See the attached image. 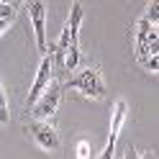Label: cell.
Returning a JSON list of instances; mask_svg holds the SVG:
<instances>
[{
	"label": "cell",
	"mask_w": 159,
	"mask_h": 159,
	"mask_svg": "<svg viewBox=\"0 0 159 159\" xmlns=\"http://www.w3.org/2000/svg\"><path fill=\"white\" fill-rule=\"evenodd\" d=\"M69 87H77L82 95H87V98H93V100H100V98L105 95V85H103V77H100V72L98 69H82L77 77H72L69 80Z\"/></svg>",
	"instance_id": "obj_1"
},
{
	"label": "cell",
	"mask_w": 159,
	"mask_h": 159,
	"mask_svg": "<svg viewBox=\"0 0 159 159\" xmlns=\"http://www.w3.org/2000/svg\"><path fill=\"white\" fill-rule=\"evenodd\" d=\"M59 100H62V85H57V82H52L46 87V93L39 98V100L31 105V113H34V118L36 121H49L54 113H57V108H59Z\"/></svg>",
	"instance_id": "obj_2"
},
{
	"label": "cell",
	"mask_w": 159,
	"mask_h": 159,
	"mask_svg": "<svg viewBox=\"0 0 159 159\" xmlns=\"http://www.w3.org/2000/svg\"><path fill=\"white\" fill-rule=\"evenodd\" d=\"M28 18H31V26H34V34H36V49L39 52H46V5L39 3V0H31L26 5Z\"/></svg>",
	"instance_id": "obj_3"
},
{
	"label": "cell",
	"mask_w": 159,
	"mask_h": 159,
	"mask_svg": "<svg viewBox=\"0 0 159 159\" xmlns=\"http://www.w3.org/2000/svg\"><path fill=\"white\" fill-rule=\"evenodd\" d=\"M52 72H54L52 57H46V54H44L41 64H39V72H36V80H34V87H31V93H28V100H26L28 108H31V105L39 100V98L46 93V87H49V85H52Z\"/></svg>",
	"instance_id": "obj_4"
},
{
	"label": "cell",
	"mask_w": 159,
	"mask_h": 159,
	"mask_svg": "<svg viewBox=\"0 0 159 159\" xmlns=\"http://www.w3.org/2000/svg\"><path fill=\"white\" fill-rule=\"evenodd\" d=\"M28 131H31V136L36 139V144L46 149V152H57L59 146H62V141H59V134L54 131V126H49L44 121H34L31 126H28Z\"/></svg>",
	"instance_id": "obj_5"
},
{
	"label": "cell",
	"mask_w": 159,
	"mask_h": 159,
	"mask_svg": "<svg viewBox=\"0 0 159 159\" xmlns=\"http://www.w3.org/2000/svg\"><path fill=\"white\" fill-rule=\"evenodd\" d=\"M82 18H85L82 5L75 3V5H72V11H69V21H67V31H69V39H72V44H77V36H80V26H82Z\"/></svg>",
	"instance_id": "obj_6"
},
{
	"label": "cell",
	"mask_w": 159,
	"mask_h": 159,
	"mask_svg": "<svg viewBox=\"0 0 159 159\" xmlns=\"http://www.w3.org/2000/svg\"><path fill=\"white\" fill-rule=\"evenodd\" d=\"M126 111H128L126 100H118L116 108H113V118H111V136L113 139H118V134H121V128L126 123Z\"/></svg>",
	"instance_id": "obj_7"
},
{
	"label": "cell",
	"mask_w": 159,
	"mask_h": 159,
	"mask_svg": "<svg viewBox=\"0 0 159 159\" xmlns=\"http://www.w3.org/2000/svg\"><path fill=\"white\" fill-rule=\"evenodd\" d=\"M80 64V44H69V49L64 52V59H62V69H77Z\"/></svg>",
	"instance_id": "obj_8"
},
{
	"label": "cell",
	"mask_w": 159,
	"mask_h": 159,
	"mask_svg": "<svg viewBox=\"0 0 159 159\" xmlns=\"http://www.w3.org/2000/svg\"><path fill=\"white\" fill-rule=\"evenodd\" d=\"M8 118H11V113H8V100H5V90H3V82H0V123H8Z\"/></svg>",
	"instance_id": "obj_9"
},
{
	"label": "cell",
	"mask_w": 159,
	"mask_h": 159,
	"mask_svg": "<svg viewBox=\"0 0 159 159\" xmlns=\"http://www.w3.org/2000/svg\"><path fill=\"white\" fill-rule=\"evenodd\" d=\"M116 141H118V139H108V144H105V149H103V154H100V159H113L116 157Z\"/></svg>",
	"instance_id": "obj_10"
},
{
	"label": "cell",
	"mask_w": 159,
	"mask_h": 159,
	"mask_svg": "<svg viewBox=\"0 0 159 159\" xmlns=\"http://www.w3.org/2000/svg\"><path fill=\"white\" fill-rule=\"evenodd\" d=\"M77 159H90V141H80L77 144Z\"/></svg>",
	"instance_id": "obj_11"
},
{
	"label": "cell",
	"mask_w": 159,
	"mask_h": 159,
	"mask_svg": "<svg viewBox=\"0 0 159 159\" xmlns=\"http://www.w3.org/2000/svg\"><path fill=\"white\" fill-rule=\"evenodd\" d=\"M126 159H139V157H136V152H134V149H128V154H126Z\"/></svg>",
	"instance_id": "obj_12"
},
{
	"label": "cell",
	"mask_w": 159,
	"mask_h": 159,
	"mask_svg": "<svg viewBox=\"0 0 159 159\" xmlns=\"http://www.w3.org/2000/svg\"><path fill=\"white\" fill-rule=\"evenodd\" d=\"M141 159H154V157H152V154H146V157H141Z\"/></svg>",
	"instance_id": "obj_13"
}]
</instances>
